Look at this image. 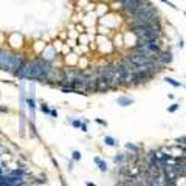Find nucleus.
Returning <instances> with one entry per match:
<instances>
[{
  "label": "nucleus",
  "instance_id": "obj_39",
  "mask_svg": "<svg viewBox=\"0 0 186 186\" xmlns=\"http://www.w3.org/2000/svg\"><path fill=\"white\" fill-rule=\"evenodd\" d=\"M89 2H92V3H98L99 0H89Z\"/></svg>",
  "mask_w": 186,
  "mask_h": 186
},
{
  "label": "nucleus",
  "instance_id": "obj_33",
  "mask_svg": "<svg viewBox=\"0 0 186 186\" xmlns=\"http://www.w3.org/2000/svg\"><path fill=\"white\" fill-rule=\"evenodd\" d=\"M50 115H51L53 118H57V110H50Z\"/></svg>",
  "mask_w": 186,
  "mask_h": 186
},
{
  "label": "nucleus",
  "instance_id": "obj_37",
  "mask_svg": "<svg viewBox=\"0 0 186 186\" xmlns=\"http://www.w3.org/2000/svg\"><path fill=\"white\" fill-rule=\"evenodd\" d=\"M112 2H116V3H120V5H121V3H123L124 0H112Z\"/></svg>",
  "mask_w": 186,
  "mask_h": 186
},
{
  "label": "nucleus",
  "instance_id": "obj_35",
  "mask_svg": "<svg viewBox=\"0 0 186 186\" xmlns=\"http://www.w3.org/2000/svg\"><path fill=\"white\" fill-rule=\"evenodd\" d=\"M73 163H75V161L71 160V161H70V164H68V171H73Z\"/></svg>",
  "mask_w": 186,
  "mask_h": 186
},
{
  "label": "nucleus",
  "instance_id": "obj_7",
  "mask_svg": "<svg viewBox=\"0 0 186 186\" xmlns=\"http://www.w3.org/2000/svg\"><path fill=\"white\" fill-rule=\"evenodd\" d=\"M39 57H41V59H44V61H46V62L54 64V62H56V59L59 57V53L54 50V46L51 45V44H46L45 48L42 50V53L39 54Z\"/></svg>",
  "mask_w": 186,
  "mask_h": 186
},
{
  "label": "nucleus",
  "instance_id": "obj_4",
  "mask_svg": "<svg viewBox=\"0 0 186 186\" xmlns=\"http://www.w3.org/2000/svg\"><path fill=\"white\" fill-rule=\"evenodd\" d=\"M154 78H155V75L150 73V71H135L134 76H132V81H130V89H137V87H141V86H146Z\"/></svg>",
  "mask_w": 186,
  "mask_h": 186
},
{
  "label": "nucleus",
  "instance_id": "obj_8",
  "mask_svg": "<svg viewBox=\"0 0 186 186\" xmlns=\"http://www.w3.org/2000/svg\"><path fill=\"white\" fill-rule=\"evenodd\" d=\"M11 53H12V50H9V48H5V46L0 48V70L2 71H8Z\"/></svg>",
  "mask_w": 186,
  "mask_h": 186
},
{
  "label": "nucleus",
  "instance_id": "obj_12",
  "mask_svg": "<svg viewBox=\"0 0 186 186\" xmlns=\"http://www.w3.org/2000/svg\"><path fill=\"white\" fill-rule=\"evenodd\" d=\"M109 11H110V8H109V3H105V2H98L96 6H95V14H96L98 17H102V16L107 14Z\"/></svg>",
  "mask_w": 186,
  "mask_h": 186
},
{
  "label": "nucleus",
  "instance_id": "obj_14",
  "mask_svg": "<svg viewBox=\"0 0 186 186\" xmlns=\"http://www.w3.org/2000/svg\"><path fill=\"white\" fill-rule=\"evenodd\" d=\"M134 102H135V99L130 98V96H127V95H121V96L116 98V104H118L120 107H129V105H132Z\"/></svg>",
  "mask_w": 186,
  "mask_h": 186
},
{
  "label": "nucleus",
  "instance_id": "obj_18",
  "mask_svg": "<svg viewBox=\"0 0 186 186\" xmlns=\"http://www.w3.org/2000/svg\"><path fill=\"white\" fill-rule=\"evenodd\" d=\"M113 163H115L116 166L126 164V154H124V152H118L116 155H113Z\"/></svg>",
  "mask_w": 186,
  "mask_h": 186
},
{
  "label": "nucleus",
  "instance_id": "obj_6",
  "mask_svg": "<svg viewBox=\"0 0 186 186\" xmlns=\"http://www.w3.org/2000/svg\"><path fill=\"white\" fill-rule=\"evenodd\" d=\"M79 75V68L78 67H62L61 68V81H68V82H75L76 78Z\"/></svg>",
  "mask_w": 186,
  "mask_h": 186
},
{
  "label": "nucleus",
  "instance_id": "obj_34",
  "mask_svg": "<svg viewBox=\"0 0 186 186\" xmlns=\"http://www.w3.org/2000/svg\"><path fill=\"white\" fill-rule=\"evenodd\" d=\"M179 46H180V48H183V46H185V41H183V39H180V41H179Z\"/></svg>",
  "mask_w": 186,
  "mask_h": 186
},
{
  "label": "nucleus",
  "instance_id": "obj_36",
  "mask_svg": "<svg viewBox=\"0 0 186 186\" xmlns=\"http://www.w3.org/2000/svg\"><path fill=\"white\" fill-rule=\"evenodd\" d=\"M86 186H96L93 182H86Z\"/></svg>",
  "mask_w": 186,
  "mask_h": 186
},
{
  "label": "nucleus",
  "instance_id": "obj_19",
  "mask_svg": "<svg viewBox=\"0 0 186 186\" xmlns=\"http://www.w3.org/2000/svg\"><path fill=\"white\" fill-rule=\"evenodd\" d=\"M126 149L129 152H132V154H141L143 152V149L140 146H137V144H134V143H126Z\"/></svg>",
  "mask_w": 186,
  "mask_h": 186
},
{
  "label": "nucleus",
  "instance_id": "obj_30",
  "mask_svg": "<svg viewBox=\"0 0 186 186\" xmlns=\"http://www.w3.org/2000/svg\"><path fill=\"white\" fill-rule=\"evenodd\" d=\"M79 129H81V130H82L84 134H87V132H89V127H87V121H82V123H81V127H79Z\"/></svg>",
  "mask_w": 186,
  "mask_h": 186
},
{
  "label": "nucleus",
  "instance_id": "obj_26",
  "mask_svg": "<svg viewBox=\"0 0 186 186\" xmlns=\"http://www.w3.org/2000/svg\"><path fill=\"white\" fill-rule=\"evenodd\" d=\"M81 158H82V155H81L79 150H73L71 152V160L73 161H81Z\"/></svg>",
  "mask_w": 186,
  "mask_h": 186
},
{
  "label": "nucleus",
  "instance_id": "obj_32",
  "mask_svg": "<svg viewBox=\"0 0 186 186\" xmlns=\"http://www.w3.org/2000/svg\"><path fill=\"white\" fill-rule=\"evenodd\" d=\"M8 112H9V109L6 105H0V113H8Z\"/></svg>",
  "mask_w": 186,
  "mask_h": 186
},
{
  "label": "nucleus",
  "instance_id": "obj_23",
  "mask_svg": "<svg viewBox=\"0 0 186 186\" xmlns=\"http://www.w3.org/2000/svg\"><path fill=\"white\" fill-rule=\"evenodd\" d=\"M51 45L54 46V50H56V51H57V53L61 54V50H62V46H64V42H62V41H61L59 37H57V39H56V41H54V42H53Z\"/></svg>",
  "mask_w": 186,
  "mask_h": 186
},
{
  "label": "nucleus",
  "instance_id": "obj_40",
  "mask_svg": "<svg viewBox=\"0 0 186 186\" xmlns=\"http://www.w3.org/2000/svg\"><path fill=\"white\" fill-rule=\"evenodd\" d=\"M61 183H62V186H67V185H65V182H64V180H62V182H61Z\"/></svg>",
  "mask_w": 186,
  "mask_h": 186
},
{
  "label": "nucleus",
  "instance_id": "obj_15",
  "mask_svg": "<svg viewBox=\"0 0 186 186\" xmlns=\"http://www.w3.org/2000/svg\"><path fill=\"white\" fill-rule=\"evenodd\" d=\"M93 161H95V164L98 166V169H99L101 172H107V171H109L107 161H105V160H102L101 157H95V158H93Z\"/></svg>",
  "mask_w": 186,
  "mask_h": 186
},
{
  "label": "nucleus",
  "instance_id": "obj_28",
  "mask_svg": "<svg viewBox=\"0 0 186 186\" xmlns=\"http://www.w3.org/2000/svg\"><path fill=\"white\" fill-rule=\"evenodd\" d=\"M175 143H177L179 146H186V135H182V137H179V138L175 140Z\"/></svg>",
  "mask_w": 186,
  "mask_h": 186
},
{
  "label": "nucleus",
  "instance_id": "obj_25",
  "mask_svg": "<svg viewBox=\"0 0 186 186\" xmlns=\"http://www.w3.org/2000/svg\"><path fill=\"white\" fill-rule=\"evenodd\" d=\"M39 109H41V112H42V113L50 115V110H51V109L48 107V104H46V102H44V101H42V102H41V105H39Z\"/></svg>",
  "mask_w": 186,
  "mask_h": 186
},
{
  "label": "nucleus",
  "instance_id": "obj_24",
  "mask_svg": "<svg viewBox=\"0 0 186 186\" xmlns=\"http://www.w3.org/2000/svg\"><path fill=\"white\" fill-rule=\"evenodd\" d=\"M75 31L78 33V34H82V33H87V28L82 25V22L81 23H75Z\"/></svg>",
  "mask_w": 186,
  "mask_h": 186
},
{
  "label": "nucleus",
  "instance_id": "obj_2",
  "mask_svg": "<svg viewBox=\"0 0 186 186\" xmlns=\"http://www.w3.org/2000/svg\"><path fill=\"white\" fill-rule=\"evenodd\" d=\"M95 44H96V51H99L101 54H110L115 50V46L112 44V39L107 36H95Z\"/></svg>",
  "mask_w": 186,
  "mask_h": 186
},
{
  "label": "nucleus",
  "instance_id": "obj_29",
  "mask_svg": "<svg viewBox=\"0 0 186 186\" xmlns=\"http://www.w3.org/2000/svg\"><path fill=\"white\" fill-rule=\"evenodd\" d=\"M95 123H98L99 126H104V127H107V121H105V120H102V118H95Z\"/></svg>",
  "mask_w": 186,
  "mask_h": 186
},
{
  "label": "nucleus",
  "instance_id": "obj_21",
  "mask_svg": "<svg viewBox=\"0 0 186 186\" xmlns=\"http://www.w3.org/2000/svg\"><path fill=\"white\" fill-rule=\"evenodd\" d=\"M67 123H68L71 127H75V129H79V127H81V123H82V120H79V118H67Z\"/></svg>",
  "mask_w": 186,
  "mask_h": 186
},
{
  "label": "nucleus",
  "instance_id": "obj_1",
  "mask_svg": "<svg viewBox=\"0 0 186 186\" xmlns=\"http://www.w3.org/2000/svg\"><path fill=\"white\" fill-rule=\"evenodd\" d=\"M98 23L107 27L109 30H121V25L124 23V17L120 12H113L109 11L107 14H104L102 17H98Z\"/></svg>",
  "mask_w": 186,
  "mask_h": 186
},
{
  "label": "nucleus",
  "instance_id": "obj_31",
  "mask_svg": "<svg viewBox=\"0 0 186 186\" xmlns=\"http://www.w3.org/2000/svg\"><path fill=\"white\" fill-rule=\"evenodd\" d=\"M160 2H163L164 5H168V6H171V8H174V9H179V8H177V6H175L174 3H171L169 0H160Z\"/></svg>",
  "mask_w": 186,
  "mask_h": 186
},
{
  "label": "nucleus",
  "instance_id": "obj_13",
  "mask_svg": "<svg viewBox=\"0 0 186 186\" xmlns=\"http://www.w3.org/2000/svg\"><path fill=\"white\" fill-rule=\"evenodd\" d=\"M14 76H16L19 81H28V61L14 73Z\"/></svg>",
  "mask_w": 186,
  "mask_h": 186
},
{
  "label": "nucleus",
  "instance_id": "obj_11",
  "mask_svg": "<svg viewBox=\"0 0 186 186\" xmlns=\"http://www.w3.org/2000/svg\"><path fill=\"white\" fill-rule=\"evenodd\" d=\"M112 44L115 50H124V37H123V30H118V33H113L112 36Z\"/></svg>",
  "mask_w": 186,
  "mask_h": 186
},
{
  "label": "nucleus",
  "instance_id": "obj_16",
  "mask_svg": "<svg viewBox=\"0 0 186 186\" xmlns=\"http://www.w3.org/2000/svg\"><path fill=\"white\" fill-rule=\"evenodd\" d=\"M102 141H104V144H105V146H109V147H118V146H120L118 140L113 138L112 135H105Z\"/></svg>",
  "mask_w": 186,
  "mask_h": 186
},
{
  "label": "nucleus",
  "instance_id": "obj_10",
  "mask_svg": "<svg viewBox=\"0 0 186 186\" xmlns=\"http://www.w3.org/2000/svg\"><path fill=\"white\" fill-rule=\"evenodd\" d=\"M62 61H64V65L65 67H78V61H79V54L70 51L68 54L62 56Z\"/></svg>",
  "mask_w": 186,
  "mask_h": 186
},
{
  "label": "nucleus",
  "instance_id": "obj_20",
  "mask_svg": "<svg viewBox=\"0 0 186 186\" xmlns=\"http://www.w3.org/2000/svg\"><path fill=\"white\" fill-rule=\"evenodd\" d=\"M164 81H166L169 86L175 87V89H179V87H183V84H182L180 81H177V79H174V78H171V76H166V78H164Z\"/></svg>",
  "mask_w": 186,
  "mask_h": 186
},
{
  "label": "nucleus",
  "instance_id": "obj_27",
  "mask_svg": "<svg viewBox=\"0 0 186 186\" xmlns=\"http://www.w3.org/2000/svg\"><path fill=\"white\" fill-rule=\"evenodd\" d=\"M179 109H180V104H179V102H174L172 105H169V107H168V112H171V113H175Z\"/></svg>",
  "mask_w": 186,
  "mask_h": 186
},
{
  "label": "nucleus",
  "instance_id": "obj_3",
  "mask_svg": "<svg viewBox=\"0 0 186 186\" xmlns=\"http://www.w3.org/2000/svg\"><path fill=\"white\" fill-rule=\"evenodd\" d=\"M28 61L27 54L22 53V51H12L11 53V59H9V68H8V73L14 75L25 62Z\"/></svg>",
  "mask_w": 186,
  "mask_h": 186
},
{
  "label": "nucleus",
  "instance_id": "obj_38",
  "mask_svg": "<svg viewBox=\"0 0 186 186\" xmlns=\"http://www.w3.org/2000/svg\"><path fill=\"white\" fill-rule=\"evenodd\" d=\"M99 2H105V3H110L112 0H99Z\"/></svg>",
  "mask_w": 186,
  "mask_h": 186
},
{
  "label": "nucleus",
  "instance_id": "obj_22",
  "mask_svg": "<svg viewBox=\"0 0 186 186\" xmlns=\"http://www.w3.org/2000/svg\"><path fill=\"white\" fill-rule=\"evenodd\" d=\"M34 183H37V185H46V183H48V179H46L45 174H39V175L34 179Z\"/></svg>",
  "mask_w": 186,
  "mask_h": 186
},
{
  "label": "nucleus",
  "instance_id": "obj_9",
  "mask_svg": "<svg viewBox=\"0 0 186 186\" xmlns=\"http://www.w3.org/2000/svg\"><path fill=\"white\" fill-rule=\"evenodd\" d=\"M82 25H84L86 28H95V27L98 25V16L95 14V11L84 14V17H82Z\"/></svg>",
  "mask_w": 186,
  "mask_h": 186
},
{
  "label": "nucleus",
  "instance_id": "obj_41",
  "mask_svg": "<svg viewBox=\"0 0 186 186\" xmlns=\"http://www.w3.org/2000/svg\"><path fill=\"white\" fill-rule=\"evenodd\" d=\"M183 14H185V16H186V11H185V12H183Z\"/></svg>",
  "mask_w": 186,
  "mask_h": 186
},
{
  "label": "nucleus",
  "instance_id": "obj_17",
  "mask_svg": "<svg viewBox=\"0 0 186 186\" xmlns=\"http://www.w3.org/2000/svg\"><path fill=\"white\" fill-rule=\"evenodd\" d=\"M45 45L46 44L44 42V41H36V42L33 44V53H34L36 56H39V54L42 53V50L45 48Z\"/></svg>",
  "mask_w": 186,
  "mask_h": 186
},
{
  "label": "nucleus",
  "instance_id": "obj_5",
  "mask_svg": "<svg viewBox=\"0 0 186 186\" xmlns=\"http://www.w3.org/2000/svg\"><path fill=\"white\" fill-rule=\"evenodd\" d=\"M172 61H174V54H172V51L168 50V48L161 50V51L155 56V62L160 64L161 67H169V65L172 64Z\"/></svg>",
  "mask_w": 186,
  "mask_h": 186
}]
</instances>
